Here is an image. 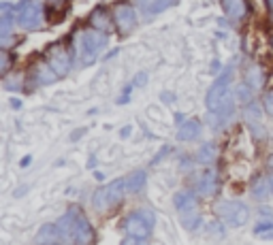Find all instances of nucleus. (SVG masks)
<instances>
[{
	"label": "nucleus",
	"mask_w": 273,
	"mask_h": 245,
	"mask_svg": "<svg viewBox=\"0 0 273 245\" xmlns=\"http://www.w3.org/2000/svg\"><path fill=\"white\" fill-rule=\"evenodd\" d=\"M124 192H126V179H115L109 186L98 188L94 192V198H92L94 209L96 211H107V209H111V207L120 205L122 198H124Z\"/></svg>",
	"instance_id": "obj_1"
},
{
	"label": "nucleus",
	"mask_w": 273,
	"mask_h": 245,
	"mask_svg": "<svg viewBox=\"0 0 273 245\" xmlns=\"http://www.w3.org/2000/svg\"><path fill=\"white\" fill-rule=\"evenodd\" d=\"M154 224H156V215H154V211L136 209L124 220V230L128 234H132V237H143L145 239L154 230Z\"/></svg>",
	"instance_id": "obj_2"
},
{
	"label": "nucleus",
	"mask_w": 273,
	"mask_h": 245,
	"mask_svg": "<svg viewBox=\"0 0 273 245\" xmlns=\"http://www.w3.org/2000/svg\"><path fill=\"white\" fill-rule=\"evenodd\" d=\"M218 220L229 226H243L250 217V209L239 201H222L216 207Z\"/></svg>",
	"instance_id": "obj_3"
},
{
	"label": "nucleus",
	"mask_w": 273,
	"mask_h": 245,
	"mask_svg": "<svg viewBox=\"0 0 273 245\" xmlns=\"http://www.w3.org/2000/svg\"><path fill=\"white\" fill-rule=\"evenodd\" d=\"M81 58H84V64H92L94 58L105 49L107 45V36L101 30H88L81 34Z\"/></svg>",
	"instance_id": "obj_4"
},
{
	"label": "nucleus",
	"mask_w": 273,
	"mask_h": 245,
	"mask_svg": "<svg viewBox=\"0 0 273 245\" xmlns=\"http://www.w3.org/2000/svg\"><path fill=\"white\" fill-rule=\"evenodd\" d=\"M47 64L58 72V77L66 75L73 64V51L66 45H53L47 49Z\"/></svg>",
	"instance_id": "obj_5"
},
{
	"label": "nucleus",
	"mask_w": 273,
	"mask_h": 245,
	"mask_svg": "<svg viewBox=\"0 0 273 245\" xmlns=\"http://www.w3.org/2000/svg\"><path fill=\"white\" fill-rule=\"evenodd\" d=\"M231 79H233V68L229 66V68H224L222 75L216 79V84L209 88L207 98H205V105H207L209 111H216L218 105H220V101H222V96L231 90V88H229V86H231Z\"/></svg>",
	"instance_id": "obj_6"
},
{
	"label": "nucleus",
	"mask_w": 273,
	"mask_h": 245,
	"mask_svg": "<svg viewBox=\"0 0 273 245\" xmlns=\"http://www.w3.org/2000/svg\"><path fill=\"white\" fill-rule=\"evenodd\" d=\"M17 22H20L22 28H41L43 24V7L39 3H28L20 9V13H17Z\"/></svg>",
	"instance_id": "obj_7"
},
{
	"label": "nucleus",
	"mask_w": 273,
	"mask_h": 245,
	"mask_svg": "<svg viewBox=\"0 0 273 245\" xmlns=\"http://www.w3.org/2000/svg\"><path fill=\"white\" fill-rule=\"evenodd\" d=\"M73 213V220H75V243H92L94 234H92V226L86 220L77 207H71L69 209Z\"/></svg>",
	"instance_id": "obj_8"
},
{
	"label": "nucleus",
	"mask_w": 273,
	"mask_h": 245,
	"mask_svg": "<svg viewBox=\"0 0 273 245\" xmlns=\"http://www.w3.org/2000/svg\"><path fill=\"white\" fill-rule=\"evenodd\" d=\"M115 24H117V30H120L122 34H128L132 32V28L136 26V13H134V9L128 7V5H120V7H115Z\"/></svg>",
	"instance_id": "obj_9"
},
{
	"label": "nucleus",
	"mask_w": 273,
	"mask_h": 245,
	"mask_svg": "<svg viewBox=\"0 0 273 245\" xmlns=\"http://www.w3.org/2000/svg\"><path fill=\"white\" fill-rule=\"evenodd\" d=\"M254 234H258V237H273V211L269 207H262L258 211V222L254 226Z\"/></svg>",
	"instance_id": "obj_10"
},
{
	"label": "nucleus",
	"mask_w": 273,
	"mask_h": 245,
	"mask_svg": "<svg viewBox=\"0 0 273 245\" xmlns=\"http://www.w3.org/2000/svg\"><path fill=\"white\" fill-rule=\"evenodd\" d=\"M235 101L237 98L233 96V92L229 90L224 96H222V101H220V105H218V109H216V115H218V120H220V124H226L233 117V113H235Z\"/></svg>",
	"instance_id": "obj_11"
},
{
	"label": "nucleus",
	"mask_w": 273,
	"mask_h": 245,
	"mask_svg": "<svg viewBox=\"0 0 273 245\" xmlns=\"http://www.w3.org/2000/svg\"><path fill=\"white\" fill-rule=\"evenodd\" d=\"M201 122L198 120H184L179 124V130H177V137L179 141H194L201 137Z\"/></svg>",
	"instance_id": "obj_12"
},
{
	"label": "nucleus",
	"mask_w": 273,
	"mask_h": 245,
	"mask_svg": "<svg viewBox=\"0 0 273 245\" xmlns=\"http://www.w3.org/2000/svg\"><path fill=\"white\" fill-rule=\"evenodd\" d=\"M222 9L229 20H241V17L248 13V5H245V0H222Z\"/></svg>",
	"instance_id": "obj_13"
},
{
	"label": "nucleus",
	"mask_w": 273,
	"mask_h": 245,
	"mask_svg": "<svg viewBox=\"0 0 273 245\" xmlns=\"http://www.w3.org/2000/svg\"><path fill=\"white\" fill-rule=\"evenodd\" d=\"M198 194H203V196H214L218 192V179H216V173L214 171H205V173L198 177Z\"/></svg>",
	"instance_id": "obj_14"
},
{
	"label": "nucleus",
	"mask_w": 273,
	"mask_h": 245,
	"mask_svg": "<svg viewBox=\"0 0 273 245\" xmlns=\"http://www.w3.org/2000/svg\"><path fill=\"white\" fill-rule=\"evenodd\" d=\"M173 203H175V209L179 213L196 209V198H194V194L190 192V190H181V192H177L175 196H173Z\"/></svg>",
	"instance_id": "obj_15"
},
{
	"label": "nucleus",
	"mask_w": 273,
	"mask_h": 245,
	"mask_svg": "<svg viewBox=\"0 0 273 245\" xmlns=\"http://www.w3.org/2000/svg\"><path fill=\"white\" fill-rule=\"evenodd\" d=\"M58 241H62L58 224H45L36 234V243H58Z\"/></svg>",
	"instance_id": "obj_16"
},
{
	"label": "nucleus",
	"mask_w": 273,
	"mask_h": 245,
	"mask_svg": "<svg viewBox=\"0 0 273 245\" xmlns=\"http://www.w3.org/2000/svg\"><path fill=\"white\" fill-rule=\"evenodd\" d=\"M0 13H3V20H0V34H3V45H5L7 39H9V34H11V26H13L11 5L3 3V7H0Z\"/></svg>",
	"instance_id": "obj_17"
},
{
	"label": "nucleus",
	"mask_w": 273,
	"mask_h": 245,
	"mask_svg": "<svg viewBox=\"0 0 273 245\" xmlns=\"http://www.w3.org/2000/svg\"><path fill=\"white\" fill-rule=\"evenodd\" d=\"M271 192H273V190H271V179H265V177H256V179H254V184H252L254 198L265 201V198H269Z\"/></svg>",
	"instance_id": "obj_18"
},
{
	"label": "nucleus",
	"mask_w": 273,
	"mask_h": 245,
	"mask_svg": "<svg viewBox=\"0 0 273 245\" xmlns=\"http://www.w3.org/2000/svg\"><path fill=\"white\" fill-rule=\"evenodd\" d=\"M145 171H134V173H130L128 177H126V192L130 194H136L141 192L143 186H145Z\"/></svg>",
	"instance_id": "obj_19"
},
{
	"label": "nucleus",
	"mask_w": 273,
	"mask_h": 245,
	"mask_svg": "<svg viewBox=\"0 0 273 245\" xmlns=\"http://www.w3.org/2000/svg\"><path fill=\"white\" fill-rule=\"evenodd\" d=\"M201 222H203V217L196 209H190V211L181 213V226H184L186 230H198L201 228Z\"/></svg>",
	"instance_id": "obj_20"
},
{
	"label": "nucleus",
	"mask_w": 273,
	"mask_h": 245,
	"mask_svg": "<svg viewBox=\"0 0 273 245\" xmlns=\"http://www.w3.org/2000/svg\"><path fill=\"white\" fill-rule=\"evenodd\" d=\"M136 3H139V7L143 9V13L154 15V13H160L162 9H167V5L171 3V0H136Z\"/></svg>",
	"instance_id": "obj_21"
},
{
	"label": "nucleus",
	"mask_w": 273,
	"mask_h": 245,
	"mask_svg": "<svg viewBox=\"0 0 273 245\" xmlns=\"http://www.w3.org/2000/svg\"><path fill=\"white\" fill-rule=\"evenodd\" d=\"M196 158H198V162H203V165H212V162L218 158V147L214 143H205L203 147L198 149Z\"/></svg>",
	"instance_id": "obj_22"
},
{
	"label": "nucleus",
	"mask_w": 273,
	"mask_h": 245,
	"mask_svg": "<svg viewBox=\"0 0 273 245\" xmlns=\"http://www.w3.org/2000/svg\"><path fill=\"white\" fill-rule=\"evenodd\" d=\"M107 24H109V20H107L105 9H103V7H98L96 11L90 15V26H94L96 30H105V28H107Z\"/></svg>",
	"instance_id": "obj_23"
},
{
	"label": "nucleus",
	"mask_w": 273,
	"mask_h": 245,
	"mask_svg": "<svg viewBox=\"0 0 273 245\" xmlns=\"http://www.w3.org/2000/svg\"><path fill=\"white\" fill-rule=\"evenodd\" d=\"M248 84H250L254 90H260V88H262V84H265V77H262L260 66H256V64L250 66V70H248Z\"/></svg>",
	"instance_id": "obj_24"
},
{
	"label": "nucleus",
	"mask_w": 273,
	"mask_h": 245,
	"mask_svg": "<svg viewBox=\"0 0 273 245\" xmlns=\"http://www.w3.org/2000/svg\"><path fill=\"white\" fill-rule=\"evenodd\" d=\"M260 117H262V111H260V107L256 103H248V107H245V111H243V120L248 122V124H254V122H260Z\"/></svg>",
	"instance_id": "obj_25"
},
{
	"label": "nucleus",
	"mask_w": 273,
	"mask_h": 245,
	"mask_svg": "<svg viewBox=\"0 0 273 245\" xmlns=\"http://www.w3.org/2000/svg\"><path fill=\"white\" fill-rule=\"evenodd\" d=\"M252 92H254V88L250 84H241L235 88V98H237L241 105H248V103H252Z\"/></svg>",
	"instance_id": "obj_26"
},
{
	"label": "nucleus",
	"mask_w": 273,
	"mask_h": 245,
	"mask_svg": "<svg viewBox=\"0 0 273 245\" xmlns=\"http://www.w3.org/2000/svg\"><path fill=\"white\" fill-rule=\"evenodd\" d=\"M250 130H252V137L256 139V141H262L267 137V132H265V126H262L260 122H254V124H250Z\"/></svg>",
	"instance_id": "obj_27"
},
{
	"label": "nucleus",
	"mask_w": 273,
	"mask_h": 245,
	"mask_svg": "<svg viewBox=\"0 0 273 245\" xmlns=\"http://www.w3.org/2000/svg\"><path fill=\"white\" fill-rule=\"evenodd\" d=\"M0 60H3V66H0V72H3V75H7V72H9V66H11V56H9L7 51H3V53H0Z\"/></svg>",
	"instance_id": "obj_28"
},
{
	"label": "nucleus",
	"mask_w": 273,
	"mask_h": 245,
	"mask_svg": "<svg viewBox=\"0 0 273 245\" xmlns=\"http://www.w3.org/2000/svg\"><path fill=\"white\" fill-rule=\"evenodd\" d=\"M262 107H265V111L269 115H273V92H267L265 94V101H262Z\"/></svg>",
	"instance_id": "obj_29"
},
{
	"label": "nucleus",
	"mask_w": 273,
	"mask_h": 245,
	"mask_svg": "<svg viewBox=\"0 0 273 245\" xmlns=\"http://www.w3.org/2000/svg\"><path fill=\"white\" fill-rule=\"evenodd\" d=\"M145 84H148V75H145V72H141L139 79L134 81V86H145Z\"/></svg>",
	"instance_id": "obj_30"
},
{
	"label": "nucleus",
	"mask_w": 273,
	"mask_h": 245,
	"mask_svg": "<svg viewBox=\"0 0 273 245\" xmlns=\"http://www.w3.org/2000/svg\"><path fill=\"white\" fill-rule=\"evenodd\" d=\"M209 228L214 232H224V226H220V224H209Z\"/></svg>",
	"instance_id": "obj_31"
},
{
	"label": "nucleus",
	"mask_w": 273,
	"mask_h": 245,
	"mask_svg": "<svg viewBox=\"0 0 273 245\" xmlns=\"http://www.w3.org/2000/svg\"><path fill=\"white\" fill-rule=\"evenodd\" d=\"M84 132H86V128H81V130H77L75 134H73L71 139H73V141H77V139H79V137H81V134H84Z\"/></svg>",
	"instance_id": "obj_32"
},
{
	"label": "nucleus",
	"mask_w": 273,
	"mask_h": 245,
	"mask_svg": "<svg viewBox=\"0 0 273 245\" xmlns=\"http://www.w3.org/2000/svg\"><path fill=\"white\" fill-rule=\"evenodd\" d=\"M30 160H32L30 156H24V158H22V167H28V165H30Z\"/></svg>",
	"instance_id": "obj_33"
},
{
	"label": "nucleus",
	"mask_w": 273,
	"mask_h": 245,
	"mask_svg": "<svg viewBox=\"0 0 273 245\" xmlns=\"http://www.w3.org/2000/svg\"><path fill=\"white\" fill-rule=\"evenodd\" d=\"M128 134H130V126H126V128L122 130V137L126 139V137H128Z\"/></svg>",
	"instance_id": "obj_34"
},
{
	"label": "nucleus",
	"mask_w": 273,
	"mask_h": 245,
	"mask_svg": "<svg viewBox=\"0 0 273 245\" xmlns=\"http://www.w3.org/2000/svg\"><path fill=\"white\" fill-rule=\"evenodd\" d=\"M11 107H15V109H17V107H22V103L17 101V98H11Z\"/></svg>",
	"instance_id": "obj_35"
},
{
	"label": "nucleus",
	"mask_w": 273,
	"mask_h": 245,
	"mask_svg": "<svg viewBox=\"0 0 273 245\" xmlns=\"http://www.w3.org/2000/svg\"><path fill=\"white\" fill-rule=\"evenodd\" d=\"M267 5H269V9H271V11H273V0H267Z\"/></svg>",
	"instance_id": "obj_36"
},
{
	"label": "nucleus",
	"mask_w": 273,
	"mask_h": 245,
	"mask_svg": "<svg viewBox=\"0 0 273 245\" xmlns=\"http://www.w3.org/2000/svg\"><path fill=\"white\" fill-rule=\"evenodd\" d=\"M271 190H273V177H271Z\"/></svg>",
	"instance_id": "obj_37"
}]
</instances>
